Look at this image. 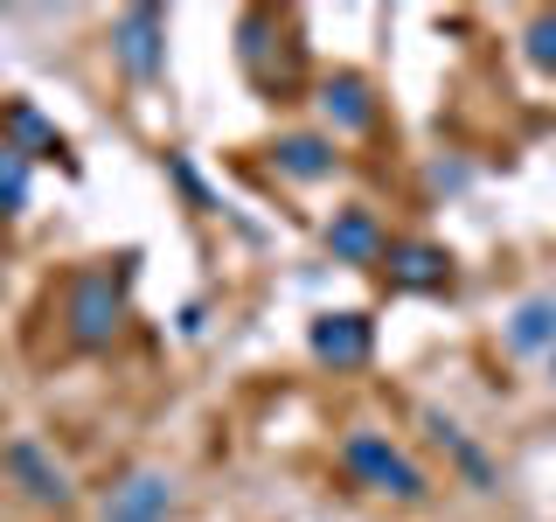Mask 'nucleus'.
<instances>
[{"mask_svg":"<svg viewBox=\"0 0 556 522\" xmlns=\"http://www.w3.org/2000/svg\"><path fill=\"white\" fill-rule=\"evenodd\" d=\"M132 278H139V251H118V258H98V265H77L63 278V341L77 356H104L132 321Z\"/></svg>","mask_w":556,"mask_h":522,"instance_id":"f257e3e1","label":"nucleus"},{"mask_svg":"<svg viewBox=\"0 0 556 522\" xmlns=\"http://www.w3.org/2000/svg\"><path fill=\"white\" fill-rule=\"evenodd\" d=\"M341 474L355 481L362 495H382V501H396V509H425L431 501V474L376 425H348L341 432Z\"/></svg>","mask_w":556,"mask_h":522,"instance_id":"f03ea898","label":"nucleus"},{"mask_svg":"<svg viewBox=\"0 0 556 522\" xmlns=\"http://www.w3.org/2000/svg\"><path fill=\"white\" fill-rule=\"evenodd\" d=\"M0 481H8L28 509H49V515L77 509V481H70V467L35 439V432H8V439H0Z\"/></svg>","mask_w":556,"mask_h":522,"instance_id":"7ed1b4c3","label":"nucleus"},{"mask_svg":"<svg viewBox=\"0 0 556 522\" xmlns=\"http://www.w3.org/2000/svg\"><path fill=\"white\" fill-rule=\"evenodd\" d=\"M112 63L126 70L139 91L167 84V14L153 8V0H139V8L112 14Z\"/></svg>","mask_w":556,"mask_h":522,"instance_id":"20e7f679","label":"nucleus"},{"mask_svg":"<svg viewBox=\"0 0 556 522\" xmlns=\"http://www.w3.org/2000/svg\"><path fill=\"white\" fill-rule=\"evenodd\" d=\"M306 356L320 362V370H334V376L369 370V362H376V321H369L362 307H327V313H313V321H306Z\"/></svg>","mask_w":556,"mask_h":522,"instance_id":"39448f33","label":"nucleus"},{"mask_svg":"<svg viewBox=\"0 0 556 522\" xmlns=\"http://www.w3.org/2000/svg\"><path fill=\"white\" fill-rule=\"evenodd\" d=\"M181 515V481L167 467H126L98 501V522H174Z\"/></svg>","mask_w":556,"mask_h":522,"instance_id":"423d86ee","label":"nucleus"},{"mask_svg":"<svg viewBox=\"0 0 556 522\" xmlns=\"http://www.w3.org/2000/svg\"><path fill=\"white\" fill-rule=\"evenodd\" d=\"M390 244H396L390 223H382L369 202H341L334 216L320 223V251L334 258V265H348V272H382Z\"/></svg>","mask_w":556,"mask_h":522,"instance_id":"0eeeda50","label":"nucleus"},{"mask_svg":"<svg viewBox=\"0 0 556 522\" xmlns=\"http://www.w3.org/2000/svg\"><path fill=\"white\" fill-rule=\"evenodd\" d=\"M459 278V258L431 237H396L390 258H382V286L390 293H410V300H431V293H452Z\"/></svg>","mask_w":556,"mask_h":522,"instance_id":"6e6552de","label":"nucleus"},{"mask_svg":"<svg viewBox=\"0 0 556 522\" xmlns=\"http://www.w3.org/2000/svg\"><path fill=\"white\" fill-rule=\"evenodd\" d=\"M313 104H320V119H327L334 139H369L382 126V98H376V84L362 77V70H327Z\"/></svg>","mask_w":556,"mask_h":522,"instance_id":"1a4fd4ad","label":"nucleus"},{"mask_svg":"<svg viewBox=\"0 0 556 522\" xmlns=\"http://www.w3.org/2000/svg\"><path fill=\"white\" fill-rule=\"evenodd\" d=\"M278 42H286V22H278L271 8H243L237 14V63H243V77H251L265 98L286 104L292 77H286V63H278Z\"/></svg>","mask_w":556,"mask_h":522,"instance_id":"9d476101","label":"nucleus"},{"mask_svg":"<svg viewBox=\"0 0 556 522\" xmlns=\"http://www.w3.org/2000/svg\"><path fill=\"white\" fill-rule=\"evenodd\" d=\"M265 161L278 182H292V188H320V182H334V174L348 167V153H341V139L334 133H278L271 147H265Z\"/></svg>","mask_w":556,"mask_h":522,"instance_id":"9b49d317","label":"nucleus"},{"mask_svg":"<svg viewBox=\"0 0 556 522\" xmlns=\"http://www.w3.org/2000/svg\"><path fill=\"white\" fill-rule=\"evenodd\" d=\"M0 139H8V147H22L28 161H49V167L77 174V153H70V139L42 119V104H35V98H8V104H0Z\"/></svg>","mask_w":556,"mask_h":522,"instance_id":"f8f14e48","label":"nucleus"},{"mask_svg":"<svg viewBox=\"0 0 556 522\" xmlns=\"http://www.w3.org/2000/svg\"><path fill=\"white\" fill-rule=\"evenodd\" d=\"M425 432H431V446L452 460V474H459L473 495H501V467H494V452H486L473 432L459 425V418H445V411H425Z\"/></svg>","mask_w":556,"mask_h":522,"instance_id":"ddd939ff","label":"nucleus"},{"mask_svg":"<svg viewBox=\"0 0 556 522\" xmlns=\"http://www.w3.org/2000/svg\"><path fill=\"white\" fill-rule=\"evenodd\" d=\"M501 348L521 362H543L556 348V293H529V300H515V313L501 321Z\"/></svg>","mask_w":556,"mask_h":522,"instance_id":"4468645a","label":"nucleus"},{"mask_svg":"<svg viewBox=\"0 0 556 522\" xmlns=\"http://www.w3.org/2000/svg\"><path fill=\"white\" fill-rule=\"evenodd\" d=\"M28 196H35V161H28L22 147L0 139V223L28 216Z\"/></svg>","mask_w":556,"mask_h":522,"instance_id":"2eb2a0df","label":"nucleus"},{"mask_svg":"<svg viewBox=\"0 0 556 522\" xmlns=\"http://www.w3.org/2000/svg\"><path fill=\"white\" fill-rule=\"evenodd\" d=\"M167 182H174V188H181V202H188V209H195V216H230V202H223V196H216V188H208V182H202V167H195V161H188V153H167Z\"/></svg>","mask_w":556,"mask_h":522,"instance_id":"dca6fc26","label":"nucleus"},{"mask_svg":"<svg viewBox=\"0 0 556 522\" xmlns=\"http://www.w3.org/2000/svg\"><path fill=\"white\" fill-rule=\"evenodd\" d=\"M521 63H529L535 77L556 84V8H543V14L521 22Z\"/></svg>","mask_w":556,"mask_h":522,"instance_id":"f3484780","label":"nucleus"},{"mask_svg":"<svg viewBox=\"0 0 556 522\" xmlns=\"http://www.w3.org/2000/svg\"><path fill=\"white\" fill-rule=\"evenodd\" d=\"M431 188H445V196H466V188H473V167H466V161H439V167H431Z\"/></svg>","mask_w":556,"mask_h":522,"instance_id":"a211bd4d","label":"nucleus"},{"mask_svg":"<svg viewBox=\"0 0 556 522\" xmlns=\"http://www.w3.org/2000/svg\"><path fill=\"white\" fill-rule=\"evenodd\" d=\"M174 327H181L188 341H202V335H208V307H202V300H188L181 313H174Z\"/></svg>","mask_w":556,"mask_h":522,"instance_id":"6ab92c4d","label":"nucleus"},{"mask_svg":"<svg viewBox=\"0 0 556 522\" xmlns=\"http://www.w3.org/2000/svg\"><path fill=\"white\" fill-rule=\"evenodd\" d=\"M543 370H549V383H556V348H549V356H543Z\"/></svg>","mask_w":556,"mask_h":522,"instance_id":"aec40b11","label":"nucleus"}]
</instances>
